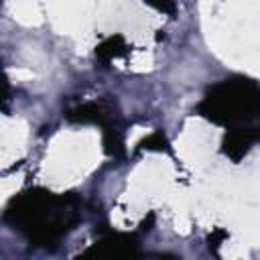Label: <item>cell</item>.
Wrapping results in <instances>:
<instances>
[{"instance_id": "7", "label": "cell", "mask_w": 260, "mask_h": 260, "mask_svg": "<svg viewBox=\"0 0 260 260\" xmlns=\"http://www.w3.org/2000/svg\"><path fill=\"white\" fill-rule=\"evenodd\" d=\"M146 4H150L152 8H156L158 12H165V14H175L177 12V4L175 0H144Z\"/></svg>"}, {"instance_id": "6", "label": "cell", "mask_w": 260, "mask_h": 260, "mask_svg": "<svg viewBox=\"0 0 260 260\" xmlns=\"http://www.w3.org/2000/svg\"><path fill=\"white\" fill-rule=\"evenodd\" d=\"M138 150H158V152H169L173 154V148H171V142L167 140V136L156 130L152 134H148L146 138H142L138 142Z\"/></svg>"}, {"instance_id": "8", "label": "cell", "mask_w": 260, "mask_h": 260, "mask_svg": "<svg viewBox=\"0 0 260 260\" xmlns=\"http://www.w3.org/2000/svg\"><path fill=\"white\" fill-rule=\"evenodd\" d=\"M225 238H228V234H225L223 230H219V228L213 230V232L209 234V238H207V242H209V250H211L213 254H217V248H219V244H221Z\"/></svg>"}, {"instance_id": "3", "label": "cell", "mask_w": 260, "mask_h": 260, "mask_svg": "<svg viewBox=\"0 0 260 260\" xmlns=\"http://www.w3.org/2000/svg\"><path fill=\"white\" fill-rule=\"evenodd\" d=\"M67 122L71 124H100L104 128V148L112 158H124V138H122V126L118 120V114L114 112V106L106 100L102 102H87L77 108H71L65 114Z\"/></svg>"}, {"instance_id": "4", "label": "cell", "mask_w": 260, "mask_h": 260, "mask_svg": "<svg viewBox=\"0 0 260 260\" xmlns=\"http://www.w3.org/2000/svg\"><path fill=\"white\" fill-rule=\"evenodd\" d=\"M104 236L83 252V256H130L136 250V236L134 234H120L112 230H100Z\"/></svg>"}, {"instance_id": "9", "label": "cell", "mask_w": 260, "mask_h": 260, "mask_svg": "<svg viewBox=\"0 0 260 260\" xmlns=\"http://www.w3.org/2000/svg\"><path fill=\"white\" fill-rule=\"evenodd\" d=\"M152 223H154V213H148V219H144V221H142V225H140V228H142V230H146V232H148V230H152V228H150V225H152Z\"/></svg>"}, {"instance_id": "1", "label": "cell", "mask_w": 260, "mask_h": 260, "mask_svg": "<svg viewBox=\"0 0 260 260\" xmlns=\"http://www.w3.org/2000/svg\"><path fill=\"white\" fill-rule=\"evenodd\" d=\"M4 221L18 230L30 244L49 248L67 236L79 221V199L73 193L57 195L32 187L10 199Z\"/></svg>"}, {"instance_id": "5", "label": "cell", "mask_w": 260, "mask_h": 260, "mask_svg": "<svg viewBox=\"0 0 260 260\" xmlns=\"http://www.w3.org/2000/svg\"><path fill=\"white\" fill-rule=\"evenodd\" d=\"M130 53V47L128 43L124 41L122 35H114V37H108L104 39L98 47H95V59L102 63V65H108L110 61H114L116 57H124Z\"/></svg>"}, {"instance_id": "2", "label": "cell", "mask_w": 260, "mask_h": 260, "mask_svg": "<svg viewBox=\"0 0 260 260\" xmlns=\"http://www.w3.org/2000/svg\"><path fill=\"white\" fill-rule=\"evenodd\" d=\"M197 112L228 130L246 132L260 142V85L236 75L211 85Z\"/></svg>"}]
</instances>
